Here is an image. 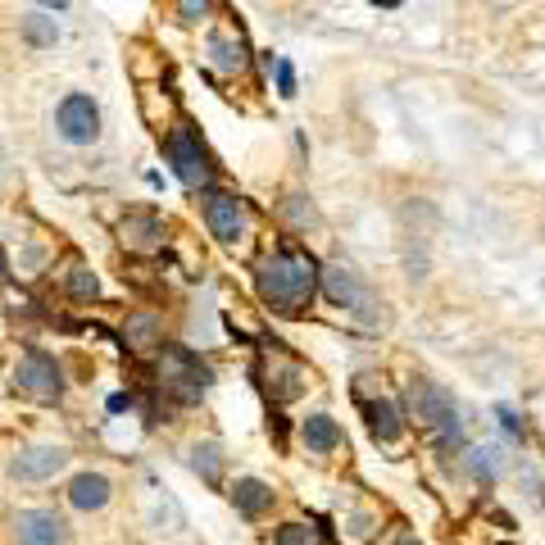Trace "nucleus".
I'll return each instance as SVG.
<instances>
[{
	"mask_svg": "<svg viewBox=\"0 0 545 545\" xmlns=\"http://www.w3.org/2000/svg\"><path fill=\"white\" fill-rule=\"evenodd\" d=\"M318 273L323 264L300 241H273L250 268L259 305L273 318H305L318 300Z\"/></svg>",
	"mask_w": 545,
	"mask_h": 545,
	"instance_id": "nucleus-1",
	"label": "nucleus"
},
{
	"mask_svg": "<svg viewBox=\"0 0 545 545\" xmlns=\"http://www.w3.org/2000/svg\"><path fill=\"white\" fill-rule=\"evenodd\" d=\"M318 296H323L332 309H341V314H346L355 327H364V332H382V327H387V300L377 296L355 268L323 264V273H318Z\"/></svg>",
	"mask_w": 545,
	"mask_h": 545,
	"instance_id": "nucleus-2",
	"label": "nucleus"
},
{
	"mask_svg": "<svg viewBox=\"0 0 545 545\" xmlns=\"http://www.w3.org/2000/svg\"><path fill=\"white\" fill-rule=\"evenodd\" d=\"M159 150H164V164H169V173L178 178V187L191 191V196H200V191H209L218 182L214 155H209L205 137H200L187 119H173L169 128H164Z\"/></svg>",
	"mask_w": 545,
	"mask_h": 545,
	"instance_id": "nucleus-3",
	"label": "nucleus"
},
{
	"mask_svg": "<svg viewBox=\"0 0 545 545\" xmlns=\"http://www.w3.org/2000/svg\"><path fill=\"white\" fill-rule=\"evenodd\" d=\"M214 387V368L182 341H164L155 355V391L169 396L173 405H196Z\"/></svg>",
	"mask_w": 545,
	"mask_h": 545,
	"instance_id": "nucleus-4",
	"label": "nucleus"
},
{
	"mask_svg": "<svg viewBox=\"0 0 545 545\" xmlns=\"http://www.w3.org/2000/svg\"><path fill=\"white\" fill-rule=\"evenodd\" d=\"M14 391L28 400H37V405H60L64 396H69V377H64V364L55 355H50L46 346H28L19 355V364H14L10 373Z\"/></svg>",
	"mask_w": 545,
	"mask_h": 545,
	"instance_id": "nucleus-5",
	"label": "nucleus"
},
{
	"mask_svg": "<svg viewBox=\"0 0 545 545\" xmlns=\"http://www.w3.org/2000/svg\"><path fill=\"white\" fill-rule=\"evenodd\" d=\"M405 418L418 427L423 436H432V432H441V427H450V423H459V400H455V391L450 387H441L436 377H414L405 387Z\"/></svg>",
	"mask_w": 545,
	"mask_h": 545,
	"instance_id": "nucleus-6",
	"label": "nucleus"
},
{
	"mask_svg": "<svg viewBox=\"0 0 545 545\" xmlns=\"http://www.w3.org/2000/svg\"><path fill=\"white\" fill-rule=\"evenodd\" d=\"M200 218H205L209 237L218 246H241L250 237V205L241 191H228V187L200 191Z\"/></svg>",
	"mask_w": 545,
	"mask_h": 545,
	"instance_id": "nucleus-7",
	"label": "nucleus"
},
{
	"mask_svg": "<svg viewBox=\"0 0 545 545\" xmlns=\"http://www.w3.org/2000/svg\"><path fill=\"white\" fill-rule=\"evenodd\" d=\"M105 132V114H100V100L91 91H69V96L55 105V137L73 150H87L100 141Z\"/></svg>",
	"mask_w": 545,
	"mask_h": 545,
	"instance_id": "nucleus-8",
	"label": "nucleus"
},
{
	"mask_svg": "<svg viewBox=\"0 0 545 545\" xmlns=\"http://www.w3.org/2000/svg\"><path fill=\"white\" fill-rule=\"evenodd\" d=\"M250 64H255V50L237 23H218L205 32V69L214 78H241V73H250Z\"/></svg>",
	"mask_w": 545,
	"mask_h": 545,
	"instance_id": "nucleus-9",
	"label": "nucleus"
},
{
	"mask_svg": "<svg viewBox=\"0 0 545 545\" xmlns=\"http://www.w3.org/2000/svg\"><path fill=\"white\" fill-rule=\"evenodd\" d=\"M259 382H264V391H268V400H273V405H291L296 396H305L309 368L300 364L296 355H287V346H282V341H273V346H264Z\"/></svg>",
	"mask_w": 545,
	"mask_h": 545,
	"instance_id": "nucleus-10",
	"label": "nucleus"
},
{
	"mask_svg": "<svg viewBox=\"0 0 545 545\" xmlns=\"http://www.w3.org/2000/svg\"><path fill=\"white\" fill-rule=\"evenodd\" d=\"M10 541L14 545H69V518L60 509H19L10 514Z\"/></svg>",
	"mask_w": 545,
	"mask_h": 545,
	"instance_id": "nucleus-11",
	"label": "nucleus"
},
{
	"mask_svg": "<svg viewBox=\"0 0 545 545\" xmlns=\"http://www.w3.org/2000/svg\"><path fill=\"white\" fill-rule=\"evenodd\" d=\"M73 450L55 446V441H41V446H23L19 455L10 459V477L14 482H55V477L69 468Z\"/></svg>",
	"mask_w": 545,
	"mask_h": 545,
	"instance_id": "nucleus-12",
	"label": "nucleus"
},
{
	"mask_svg": "<svg viewBox=\"0 0 545 545\" xmlns=\"http://www.w3.org/2000/svg\"><path fill=\"white\" fill-rule=\"evenodd\" d=\"M359 414H364V427L377 446H396L409 427L405 405H400L396 396H382V391H377V396H359Z\"/></svg>",
	"mask_w": 545,
	"mask_h": 545,
	"instance_id": "nucleus-13",
	"label": "nucleus"
},
{
	"mask_svg": "<svg viewBox=\"0 0 545 545\" xmlns=\"http://www.w3.org/2000/svg\"><path fill=\"white\" fill-rule=\"evenodd\" d=\"M119 241L132 255H159L169 246V228H164V218L155 209H128L119 223Z\"/></svg>",
	"mask_w": 545,
	"mask_h": 545,
	"instance_id": "nucleus-14",
	"label": "nucleus"
},
{
	"mask_svg": "<svg viewBox=\"0 0 545 545\" xmlns=\"http://www.w3.org/2000/svg\"><path fill=\"white\" fill-rule=\"evenodd\" d=\"M123 346L137 359H155L159 346H164V314H155V309H128V318H123Z\"/></svg>",
	"mask_w": 545,
	"mask_h": 545,
	"instance_id": "nucleus-15",
	"label": "nucleus"
},
{
	"mask_svg": "<svg viewBox=\"0 0 545 545\" xmlns=\"http://www.w3.org/2000/svg\"><path fill=\"white\" fill-rule=\"evenodd\" d=\"M64 500H69V509H78V514H100V509L114 500V482H109V473H100V468H82V473L69 477Z\"/></svg>",
	"mask_w": 545,
	"mask_h": 545,
	"instance_id": "nucleus-16",
	"label": "nucleus"
},
{
	"mask_svg": "<svg viewBox=\"0 0 545 545\" xmlns=\"http://www.w3.org/2000/svg\"><path fill=\"white\" fill-rule=\"evenodd\" d=\"M459 464H464V473L473 477L477 486H496L500 477H505L509 450H505V441H473V446L459 455Z\"/></svg>",
	"mask_w": 545,
	"mask_h": 545,
	"instance_id": "nucleus-17",
	"label": "nucleus"
},
{
	"mask_svg": "<svg viewBox=\"0 0 545 545\" xmlns=\"http://www.w3.org/2000/svg\"><path fill=\"white\" fill-rule=\"evenodd\" d=\"M228 500H232V509H237L241 518H264L268 509L278 505V491L264 482V477H255V473H246V477H237V482H228Z\"/></svg>",
	"mask_w": 545,
	"mask_h": 545,
	"instance_id": "nucleus-18",
	"label": "nucleus"
},
{
	"mask_svg": "<svg viewBox=\"0 0 545 545\" xmlns=\"http://www.w3.org/2000/svg\"><path fill=\"white\" fill-rule=\"evenodd\" d=\"M300 446L309 450V455H318V459H327V455H337L341 446H346V432H341V423L332 414H305L300 418Z\"/></svg>",
	"mask_w": 545,
	"mask_h": 545,
	"instance_id": "nucleus-19",
	"label": "nucleus"
},
{
	"mask_svg": "<svg viewBox=\"0 0 545 545\" xmlns=\"http://www.w3.org/2000/svg\"><path fill=\"white\" fill-rule=\"evenodd\" d=\"M60 287L69 300H78V305H96L100 296H105V287H100V273L91 264H82V259H69L60 273Z\"/></svg>",
	"mask_w": 545,
	"mask_h": 545,
	"instance_id": "nucleus-20",
	"label": "nucleus"
},
{
	"mask_svg": "<svg viewBox=\"0 0 545 545\" xmlns=\"http://www.w3.org/2000/svg\"><path fill=\"white\" fill-rule=\"evenodd\" d=\"M187 464H191V473H196L200 482L223 486V464H228V455H223V446H218V441H196Z\"/></svg>",
	"mask_w": 545,
	"mask_h": 545,
	"instance_id": "nucleus-21",
	"label": "nucleus"
},
{
	"mask_svg": "<svg viewBox=\"0 0 545 545\" xmlns=\"http://www.w3.org/2000/svg\"><path fill=\"white\" fill-rule=\"evenodd\" d=\"M19 37H23V46H28V50H55V41H60V23L50 19L46 10L23 14Z\"/></svg>",
	"mask_w": 545,
	"mask_h": 545,
	"instance_id": "nucleus-22",
	"label": "nucleus"
},
{
	"mask_svg": "<svg viewBox=\"0 0 545 545\" xmlns=\"http://www.w3.org/2000/svg\"><path fill=\"white\" fill-rule=\"evenodd\" d=\"M491 414H496V423H500V432H505L509 446H527V418L518 414L514 405H496Z\"/></svg>",
	"mask_w": 545,
	"mask_h": 545,
	"instance_id": "nucleus-23",
	"label": "nucleus"
},
{
	"mask_svg": "<svg viewBox=\"0 0 545 545\" xmlns=\"http://www.w3.org/2000/svg\"><path fill=\"white\" fill-rule=\"evenodd\" d=\"M273 545H314V527L309 523H278L273 527Z\"/></svg>",
	"mask_w": 545,
	"mask_h": 545,
	"instance_id": "nucleus-24",
	"label": "nucleus"
},
{
	"mask_svg": "<svg viewBox=\"0 0 545 545\" xmlns=\"http://www.w3.org/2000/svg\"><path fill=\"white\" fill-rule=\"evenodd\" d=\"M273 82H278V96L282 100H296L300 96V78H296V64H291V60H273Z\"/></svg>",
	"mask_w": 545,
	"mask_h": 545,
	"instance_id": "nucleus-25",
	"label": "nucleus"
},
{
	"mask_svg": "<svg viewBox=\"0 0 545 545\" xmlns=\"http://www.w3.org/2000/svg\"><path fill=\"white\" fill-rule=\"evenodd\" d=\"M209 14H214V0H178V23L187 28H200Z\"/></svg>",
	"mask_w": 545,
	"mask_h": 545,
	"instance_id": "nucleus-26",
	"label": "nucleus"
},
{
	"mask_svg": "<svg viewBox=\"0 0 545 545\" xmlns=\"http://www.w3.org/2000/svg\"><path fill=\"white\" fill-rule=\"evenodd\" d=\"M105 409H109L114 418H119V414H132V409H137V396H132V391H114V396L105 400Z\"/></svg>",
	"mask_w": 545,
	"mask_h": 545,
	"instance_id": "nucleus-27",
	"label": "nucleus"
},
{
	"mask_svg": "<svg viewBox=\"0 0 545 545\" xmlns=\"http://www.w3.org/2000/svg\"><path fill=\"white\" fill-rule=\"evenodd\" d=\"M346 532L355 536V541H364V536H373V518H368V514H350L346 518Z\"/></svg>",
	"mask_w": 545,
	"mask_h": 545,
	"instance_id": "nucleus-28",
	"label": "nucleus"
},
{
	"mask_svg": "<svg viewBox=\"0 0 545 545\" xmlns=\"http://www.w3.org/2000/svg\"><path fill=\"white\" fill-rule=\"evenodd\" d=\"M391 545H423V536H418V532H409V527H400V532L391 536Z\"/></svg>",
	"mask_w": 545,
	"mask_h": 545,
	"instance_id": "nucleus-29",
	"label": "nucleus"
},
{
	"mask_svg": "<svg viewBox=\"0 0 545 545\" xmlns=\"http://www.w3.org/2000/svg\"><path fill=\"white\" fill-rule=\"evenodd\" d=\"M37 5H41V10H46V14H60V10H69L73 0H37Z\"/></svg>",
	"mask_w": 545,
	"mask_h": 545,
	"instance_id": "nucleus-30",
	"label": "nucleus"
},
{
	"mask_svg": "<svg viewBox=\"0 0 545 545\" xmlns=\"http://www.w3.org/2000/svg\"><path fill=\"white\" fill-rule=\"evenodd\" d=\"M368 5H382V10H400L405 0H368Z\"/></svg>",
	"mask_w": 545,
	"mask_h": 545,
	"instance_id": "nucleus-31",
	"label": "nucleus"
},
{
	"mask_svg": "<svg viewBox=\"0 0 545 545\" xmlns=\"http://www.w3.org/2000/svg\"><path fill=\"white\" fill-rule=\"evenodd\" d=\"M536 500H541V509H545V477L536 482Z\"/></svg>",
	"mask_w": 545,
	"mask_h": 545,
	"instance_id": "nucleus-32",
	"label": "nucleus"
}]
</instances>
